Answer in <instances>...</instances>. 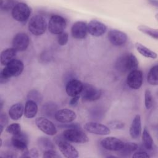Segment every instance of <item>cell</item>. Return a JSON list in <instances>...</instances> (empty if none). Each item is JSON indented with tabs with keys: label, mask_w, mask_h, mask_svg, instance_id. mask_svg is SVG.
<instances>
[{
	"label": "cell",
	"mask_w": 158,
	"mask_h": 158,
	"mask_svg": "<svg viewBox=\"0 0 158 158\" xmlns=\"http://www.w3.org/2000/svg\"><path fill=\"white\" fill-rule=\"evenodd\" d=\"M24 69L23 63L19 59H14L9 62L1 70L0 73V83H7L10 77H18L22 73Z\"/></svg>",
	"instance_id": "6da1fadb"
},
{
	"label": "cell",
	"mask_w": 158,
	"mask_h": 158,
	"mask_svg": "<svg viewBox=\"0 0 158 158\" xmlns=\"http://www.w3.org/2000/svg\"><path fill=\"white\" fill-rule=\"evenodd\" d=\"M139 62L136 56L132 53H125L120 56L116 62L115 68L120 73H128L138 68Z\"/></svg>",
	"instance_id": "7a4b0ae2"
},
{
	"label": "cell",
	"mask_w": 158,
	"mask_h": 158,
	"mask_svg": "<svg viewBox=\"0 0 158 158\" xmlns=\"http://www.w3.org/2000/svg\"><path fill=\"white\" fill-rule=\"evenodd\" d=\"M28 28L35 36L43 35L47 28V22L45 18L40 15L33 16L29 20Z\"/></svg>",
	"instance_id": "3957f363"
},
{
	"label": "cell",
	"mask_w": 158,
	"mask_h": 158,
	"mask_svg": "<svg viewBox=\"0 0 158 158\" xmlns=\"http://www.w3.org/2000/svg\"><path fill=\"white\" fill-rule=\"evenodd\" d=\"M62 136L68 141L84 144L89 141L88 136L80 128H68L62 133Z\"/></svg>",
	"instance_id": "277c9868"
},
{
	"label": "cell",
	"mask_w": 158,
	"mask_h": 158,
	"mask_svg": "<svg viewBox=\"0 0 158 158\" xmlns=\"http://www.w3.org/2000/svg\"><path fill=\"white\" fill-rule=\"evenodd\" d=\"M31 13V9L25 2H18L12 10V16L17 21L23 22L27 21Z\"/></svg>",
	"instance_id": "5b68a950"
},
{
	"label": "cell",
	"mask_w": 158,
	"mask_h": 158,
	"mask_svg": "<svg viewBox=\"0 0 158 158\" xmlns=\"http://www.w3.org/2000/svg\"><path fill=\"white\" fill-rule=\"evenodd\" d=\"M55 142L64 157L67 158H76L78 157V151L63 136L56 137Z\"/></svg>",
	"instance_id": "8992f818"
},
{
	"label": "cell",
	"mask_w": 158,
	"mask_h": 158,
	"mask_svg": "<svg viewBox=\"0 0 158 158\" xmlns=\"http://www.w3.org/2000/svg\"><path fill=\"white\" fill-rule=\"evenodd\" d=\"M102 93V91L94 86L88 83H83L81 96L83 102H90L99 99Z\"/></svg>",
	"instance_id": "52a82bcc"
},
{
	"label": "cell",
	"mask_w": 158,
	"mask_h": 158,
	"mask_svg": "<svg viewBox=\"0 0 158 158\" xmlns=\"http://www.w3.org/2000/svg\"><path fill=\"white\" fill-rule=\"evenodd\" d=\"M67 26L65 19L59 15H52L48 23L49 31L55 35H59L64 31Z\"/></svg>",
	"instance_id": "ba28073f"
},
{
	"label": "cell",
	"mask_w": 158,
	"mask_h": 158,
	"mask_svg": "<svg viewBox=\"0 0 158 158\" xmlns=\"http://www.w3.org/2000/svg\"><path fill=\"white\" fill-rule=\"evenodd\" d=\"M35 124L39 130L48 135L54 136L57 133V129L54 124L45 117H37L35 119Z\"/></svg>",
	"instance_id": "9c48e42d"
},
{
	"label": "cell",
	"mask_w": 158,
	"mask_h": 158,
	"mask_svg": "<svg viewBox=\"0 0 158 158\" xmlns=\"http://www.w3.org/2000/svg\"><path fill=\"white\" fill-rule=\"evenodd\" d=\"M107 38L110 43L115 46H122L127 43L128 37L127 34L118 30L112 29L109 31Z\"/></svg>",
	"instance_id": "30bf717a"
},
{
	"label": "cell",
	"mask_w": 158,
	"mask_h": 158,
	"mask_svg": "<svg viewBox=\"0 0 158 158\" xmlns=\"http://www.w3.org/2000/svg\"><path fill=\"white\" fill-rule=\"evenodd\" d=\"M83 128L86 131L95 135H107L110 133V130L107 126L98 122H86Z\"/></svg>",
	"instance_id": "8fae6325"
},
{
	"label": "cell",
	"mask_w": 158,
	"mask_h": 158,
	"mask_svg": "<svg viewBox=\"0 0 158 158\" xmlns=\"http://www.w3.org/2000/svg\"><path fill=\"white\" fill-rule=\"evenodd\" d=\"M124 144L122 140L113 136L106 137L101 141L102 147L111 151H119L123 148Z\"/></svg>",
	"instance_id": "7c38bea8"
},
{
	"label": "cell",
	"mask_w": 158,
	"mask_h": 158,
	"mask_svg": "<svg viewBox=\"0 0 158 158\" xmlns=\"http://www.w3.org/2000/svg\"><path fill=\"white\" fill-rule=\"evenodd\" d=\"M143 81V72L138 69L130 72L127 78V83L128 86L133 89H138L141 86Z\"/></svg>",
	"instance_id": "4fadbf2b"
},
{
	"label": "cell",
	"mask_w": 158,
	"mask_h": 158,
	"mask_svg": "<svg viewBox=\"0 0 158 158\" xmlns=\"http://www.w3.org/2000/svg\"><path fill=\"white\" fill-rule=\"evenodd\" d=\"M29 37L27 34L20 32L17 33L12 39V48L17 51H25L29 45Z\"/></svg>",
	"instance_id": "5bb4252c"
},
{
	"label": "cell",
	"mask_w": 158,
	"mask_h": 158,
	"mask_svg": "<svg viewBox=\"0 0 158 158\" xmlns=\"http://www.w3.org/2000/svg\"><path fill=\"white\" fill-rule=\"evenodd\" d=\"M54 118L60 123H69L76 119L77 114L72 110L69 109H62L56 111Z\"/></svg>",
	"instance_id": "9a60e30c"
},
{
	"label": "cell",
	"mask_w": 158,
	"mask_h": 158,
	"mask_svg": "<svg viewBox=\"0 0 158 158\" xmlns=\"http://www.w3.org/2000/svg\"><path fill=\"white\" fill-rule=\"evenodd\" d=\"M11 144L12 146L21 151L22 153L27 152L28 149V137L27 135L23 132H21L19 135H14L11 139Z\"/></svg>",
	"instance_id": "2e32d148"
},
{
	"label": "cell",
	"mask_w": 158,
	"mask_h": 158,
	"mask_svg": "<svg viewBox=\"0 0 158 158\" xmlns=\"http://www.w3.org/2000/svg\"><path fill=\"white\" fill-rule=\"evenodd\" d=\"M107 30L106 25L97 20H91L88 23V31L94 36L99 37L103 35Z\"/></svg>",
	"instance_id": "e0dca14e"
},
{
	"label": "cell",
	"mask_w": 158,
	"mask_h": 158,
	"mask_svg": "<svg viewBox=\"0 0 158 158\" xmlns=\"http://www.w3.org/2000/svg\"><path fill=\"white\" fill-rule=\"evenodd\" d=\"M88 23L83 21L75 22L71 28L72 36L76 39H83L88 34Z\"/></svg>",
	"instance_id": "ac0fdd59"
},
{
	"label": "cell",
	"mask_w": 158,
	"mask_h": 158,
	"mask_svg": "<svg viewBox=\"0 0 158 158\" xmlns=\"http://www.w3.org/2000/svg\"><path fill=\"white\" fill-rule=\"evenodd\" d=\"M83 83L77 79H72L69 81L65 86V91L68 96L73 97L81 94Z\"/></svg>",
	"instance_id": "d6986e66"
},
{
	"label": "cell",
	"mask_w": 158,
	"mask_h": 158,
	"mask_svg": "<svg viewBox=\"0 0 158 158\" xmlns=\"http://www.w3.org/2000/svg\"><path fill=\"white\" fill-rule=\"evenodd\" d=\"M141 118L139 114H137L134 117L131 126L130 127V135L133 139H137L139 137L141 133Z\"/></svg>",
	"instance_id": "ffe728a7"
},
{
	"label": "cell",
	"mask_w": 158,
	"mask_h": 158,
	"mask_svg": "<svg viewBox=\"0 0 158 158\" xmlns=\"http://www.w3.org/2000/svg\"><path fill=\"white\" fill-rule=\"evenodd\" d=\"M23 114H24V108L23 105L20 102L13 104L9 110V115L13 120L20 119Z\"/></svg>",
	"instance_id": "44dd1931"
},
{
	"label": "cell",
	"mask_w": 158,
	"mask_h": 158,
	"mask_svg": "<svg viewBox=\"0 0 158 158\" xmlns=\"http://www.w3.org/2000/svg\"><path fill=\"white\" fill-rule=\"evenodd\" d=\"M38 110V104L32 100L28 99L25 106L24 115L28 118H33L36 115Z\"/></svg>",
	"instance_id": "7402d4cb"
},
{
	"label": "cell",
	"mask_w": 158,
	"mask_h": 158,
	"mask_svg": "<svg viewBox=\"0 0 158 158\" xmlns=\"http://www.w3.org/2000/svg\"><path fill=\"white\" fill-rule=\"evenodd\" d=\"M17 54V51L12 48H7L3 50L1 53L0 61L1 64L2 65H6L9 62L14 59Z\"/></svg>",
	"instance_id": "603a6c76"
},
{
	"label": "cell",
	"mask_w": 158,
	"mask_h": 158,
	"mask_svg": "<svg viewBox=\"0 0 158 158\" xmlns=\"http://www.w3.org/2000/svg\"><path fill=\"white\" fill-rule=\"evenodd\" d=\"M135 46L137 51L145 57L153 59H156L157 57V54L156 52H154L153 51L151 50L150 49L148 48L147 47H146L145 46L139 43H136Z\"/></svg>",
	"instance_id": "cb8c5ba5"
},
{
	"label": "cell",
	"mask_w": 158,
	"mask_h": 158,
	"mask_svg": "<svg viewBox=\"0 0 158 158\" xmlns=\"http://www.w3.org/2000/svg\"><path fill=\"white\" fill-rule=\"evenodd\" d=\"M138 148V145L133 142L125 143L123 148L119 151V154L121 156H129L131 154L134 153Z\"/></svg>",
	"instance_id": "d4e9b609"
},
{
	"label": "cell",
	"mask_w": 158,
	"mask_h": 158,
	"mask_svg": "<svg viewBox=\"0 0 158 158\" xmlns=\"http://www.w3.org/2000/svg\"><path fill=\"white\" fill-rule=\"evenodd\" d=\"M142 141L144 147L148 149L151 150L153 149L154 141L148 130L145 127L142 133Z\"/></svg>",
	"instance_id": "484cf974"
},
{
	"label": "cell",
	"mask_w": 158,
	"mask_h": 158,
	"mask_svg": "<svg viewBox=\"0 0 158 158\" xmlns=\"http://www.w3.org/2000/svg\"><path fill=\"white\" fill-rule=\"evenodd\" d=\"M158 65H156L151 68L148 77L147 81L151 85H158Z\"/></svg>",
	"instance_id": "4316f807"
},
{
	"label": "cell",
	"mask_w": 158,
	"mask_h": 158,
	"mask_svg": "<svg viewBox=\"0 0 158 158\" xmlns=\"http://www.w3.org/2000/svg\"><path fill=\"white\" fill-rule=\"evenodd\" d=\"M57 106L53 102H47L42 107V113L48 117H52L55 115L57 111Z\"/></svg>",
	"instance_id": "83f0119b"
},
{
	"label": "cell",
	"mask_w": 158,
	"mask_h": 158,
	"mask_svg": "<svg viewBox=\"0 0 158 158\" xmlns=\"http://www.w3.org/2000/svg\"><path fill=\"white\" fill-rule=\"evenodd\" d=\"M38 146L44 151L48 149H54L55 146L52 141L48 138L41 136L38 139Z\"/></svg>",
	"instance_id": "f1b7e54d"
},
{
	"label": "cell",
	"mask_w": 158,
	"mask_h": 158,
	"mask_svg": "<svg viewBox=\"0 0 158 158\" xmlns=\"http://www.w3.org/2000/svg\"><path fill=\"white\" fill-rule=\"evenodd\" d=\"M137 28L139 31L151 36L152 38H154L155 40H157V38H158L157 29H154V28H151L149 27H148V26H146L144 25H139L137 27Z\"/></svg>",
	"instance_id": "f546056e"
},
{
	"label": "cell",
	"mask_w": 158,
	"mask_h": 158,
	"mask_svg": "<svg viewBox=\"0 0 158 158\" xmlns=\"http://www.w3.org/2000/svg\"><path fill=\"white\" fill-rule=\"evenodd\" d=\"M27 98L29 100H32L36 102L37 104L41 103L43 100V96L36 89L30 90L27 94Z\"/></svg>",
	"instance_id": "4dcf8cb0"
},
{
	"label": "cell",
	"mask_w": 158,
	"mask_h": 158,
	"mask_svg": "<svg viewBox=\"0 0 158 158\" xmlns=\"http://www.w3.org/2000/svg\"><path fill=\"white\" fill-rule=\"evenodd\" d=\"M6 131L12 135L13 136L19 135L22 132L21 131V127L20 125L17 123H13L10 125H9L6 128Z\"/></svg>",
	"instance_id": "1f68e13d"
},
{
	"label": "cell",
	"mask_w": 158,
	"mask_h": 158,
	"mask_svg": "<svg viewBox=\"0 0 158 158\" xmlns=\"http://www.w3.org/2000/svg\"><path fill=\"white\" fill-rule=\"evenodd\" d=\"M17 1H1L0 9L2 11H9L10 9H13L15 5L17 3Z\"/></svg>",
	"instance_id": "d6a6232c"
},
{
	"label": "cell",
	"mask_w": 158,
	"mask_h": 158,
	"mask_svg": "<svg viewBox=\"0 0 158 158\" xmlns=\"http://www.w3.org/2000/svg\"><path fill=\"white\" fill-rule=\"evenodd\" d=\"M152 99L153 98L151 91L148 89H146L144 93V104L147 109H149L152 107L153 102Z\"/></svg>",
	"instance_id": "836d02e7"
},
{
	"label": "cell",
	"mask_w": 158,
	"mask_h": 158,
	"mask_svg": "<svg viewBox=\"0 0 158 158\" xmlns=\"http://www.w3.org/2000/svg\"><path fill=\"white\" fill-rule=\"evenodd\" d=\"M108 127L109 128L114 129V130H122L125 127V123L117 120H111L107 123Z\"/></svg>",
	"instance_id": "e575fe53"
},
{
	"label": "cell",
	"mask_w": 158,
	"mask_h": 158,
	"mask_svg": "<svg viewBox=\"0 0 158 158\" xmlns=\"http://www.w3.org/2000/svg\"><path fill=\"white\" fill-rule=\"evenodd\" d=\"M57 43L60 46L65 45L69 41V34L67 32L63 31L57 35Z\"/></svg>",
	"instance_id": "d590c367"
},
{
	"label": "cell",
	"mask_w": 158,
	"mask_h": 158,
	"mask_svg": "<svg viewBox=\"0 0 158 158\" xmlns=\"http://www.w3.org/2000/svg\"><path fill=\"white\" fill-rule=\"evenodd\" d=\"M22 157H39V151L35 148H33L30 150H28L27 152L22 153L21 156Z\"/></svg>",
	"instance_id": "8d00e7d4"
},
{
	"label": "cell",
	"mask_w": 158,
	"mask_h": 158,
	"mask_svg": "<svg viewBox=\"0 0 158 158\" xmlns=\"http://www.w3.org/2000/svg\"><path fill=\"white\" fill-rule=\"evenodd\" d=\"M44 158H59L60 156L54 149H48L44 151L43 154Z\"/></svg>",
	"instance_id": "74e56055"
},
{
	"label": "cell",
	"mask_w": 158,
	"mask_h": 158,
	"mask_svg": "<svg viewBox=\"0 0 158 158\" xmlns=\"http://www.w3.org/2000/svg\"><path fill=\"white\" fill-rule=\"evenodd\" d=\"M9 122L8 117L7 116L6 114L3 112H1L0 114V125L2 126H6Z\"/></svg>",
	"instance_id": "f35d334b"
},
{
	"label": "cell",
	"mask_w": 158,
	"mask_h": 158,
	"mask_svg": "<svg viewBox=\"0 0 158 158\" xmlns=\"http://www.w3.org/2000/svg\"><path fill=\"white\" fill-rule=\"evenodd\" d=\"M133 157H136V158H139V157H142V158H148L149 157V154L144 151H138L136 152L135 153H134V154H133L132 156Z\"/></svg>",
	"instance_id": "ab89813d"
},
{
	"label": "cell",
	"mask_w": 158,
	"mask_h": 158,
	"mask_svg": "<svg viewBox=\"0 0 158 158\" xmlns=\"http://www.w3.org/2000/svg\"><path fill=\"white\" fill-rule=\"evenodd\" d=\"M79 99H80V96L79 95L72 97V98L70 101V104L71 106H75L78 103V101Z\"/></svg>",
	"instance_id": "60d3db41"
},
{
	"label": "cell",
	"mask_w": 158,
	"mask_h": 158,
	"mask_svg": "<svg viewBox=\"0 0 158 158\" xmlns=\"http://www.w3.org/2000/svg\"><path fill=\"white\" fill-rule=\"evenodd\" d=\"M17 156L12 152L9 151V152H6V154H4V157H16Z\"/></svg>",
	"instance_id": "b9f144b4"
},
{
	"label": "cell",
	"mask_w": 158,
	"mask_h": 158,
	"mask_svg": "<svg viewBox=\"0 0 158 158\" xmlns=\"http://www.w3.org/2000/svg\"><path fill=\"white\" fill-rule=\"evenodd\" d=\"M149 2H150V3H152V4H153V6H154V4H155V6H156V7L158 6V5H157L158 2H157V1H150Z\"/></svg>",
	"instance_id": "7bdbcfd3"
},
{
	"label": "cell",
	"mask_w": 158,
	"mask_h": 158,
	"mask_svg": "<svg viewBox=\"0 0 158 158\" xmlns=\"http://www.w3.org/2000/svg\"><path fill=\"white\" fill-rule=\"evenodd\" d=\"M0 104H1V110H2V106H3V101H2V100H1Z\"/></svg>",
	"instance_id": "ee69618b"
},
{
	"label": "cell",
	"mask_w": 158,
	"mask_h": 158,
	"mask_svg": "<svg viewBox=\"0 0 158 158\" xmlns=\"http://www.w3.org/2000/svg\"><path fill=\"white\" fill-rule=\"evenodd\" d=\"M2 139H1V147L2 146Z\"/></svg>",
	"instance_id": "f6af8a7d"
}]
</instances>
